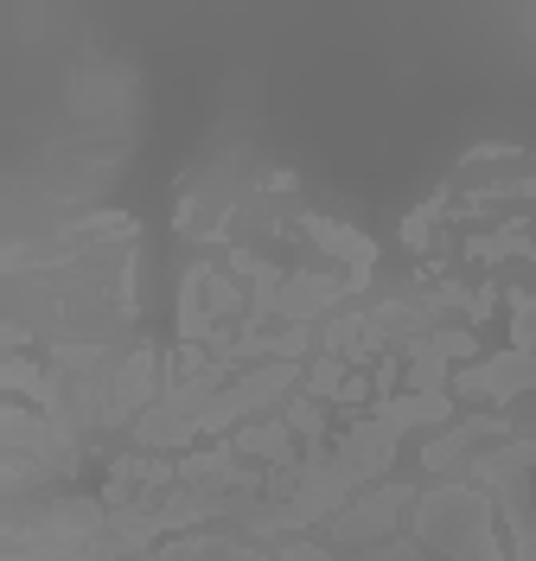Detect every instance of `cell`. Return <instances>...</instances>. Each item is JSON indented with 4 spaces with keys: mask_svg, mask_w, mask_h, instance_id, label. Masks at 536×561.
<instances>
[{
    "mask_svg": "<svg viewBox=\"0 0 536 561\" xmlns=\"http://www.w3.org/2000/svg\"><path fill=\"white\" fill-rule=\"evenodd\" d=\"M415 497L422 491L415 485H377V491H357L352 504L332 517V524L320 529V542L332 549V556H370L377 542H390L396 524L415 511Z\"/></svg>",
    "mask_w": 536,
    "mask_h": 561,
    "instance_id": "cell-1",
    "label": "cell"
},
{
    "mask_svg": "<svg viewBox=\"0 0 536 561\" xmlns=\"http://www.w3.org/2000/svg\"><path fill=\"white\" fill-rule=\"evenodd\" d=\"M345 307H352V287H345L339 268H287V280L275 287V319L282 325H326Z\"/></svg>",
    "mask_w": 536,
    "mask_h": 561,
    "instance_id": "cell-2",
    "label": "cell"
},
{
    "mask_svg": "<svg viewBox=\"0 0 536 561\" xmlns=\"http://www.w3.org/2000/svg\"><path fill=\"white\" fill-rule=\"evenodd\" d=\"M300 237L320 249V255L339 262V275H345V287H352V300L370 287V275H377V237H364L357 224H339V217H320V210H300Z\"/></svg>",
    "mask_w": 536,
    "mask_h": 561,
    "instance_id": "cell-3",
    "label": "cell"
},
{
    "mask_svg": "<svg viewBox=\"0 0 536 561\" xmlns=\"http://www.w3.org/2000/svg\"><path fill=\"white\" fill-rule=\"evenodd\" d=\"M454 396L466 402H511V396H524L536 389V357L531 351H499V357H479V364H466L454 370Z\"/></svg>",
    "mask_w": 536,
    "mask_h": 561,
    "instance_id": "cell-4",
    "label": "cell"
},
{
    "mask_svg": "<svg viewBox=\"0 0 536 561\" xmlns=\"http://www.w3.org/2000/svg\"><path fill=\"white\" fill-rule=\"evenodd\" d=\"M479 440H511V415H466L454 427H441L429 447H422V466H429L434 479H460Z\"/></svg>",
    "mask_w": 536,
    "mask_h": 561,
    "instance_id": "cell-5",
    "label": "cell"
},
{
    "mask_svg": "<svg viewBox=\"0 0 536 561\" xmlns=\"http://www.w3.org/2000/svg\"><path fill=\"white\" fill-rule=\"evenodd\" d=\"M230 447L250 459V466H262V472H287V466H300V440H294V427H287L282 415L243 421V427L230 434Z\"/></svg>",
    "mask_w": 536,
    "mask_h": 561,
    "instance_id": "cell-6",
    "label": "cell"
},
{
    "mask_svg": "<svg viewBox=\"0 0 536 561\" xmlns=\"http://www.w3.org/2000/svg\"><path fill=\"white\" fill-rule=\"evenodd\" d=\"M370 421H384L396 434H409V427H454V396L441 389V396H377L370 402Z\"/></svg>",
    "mask_w": 536,
    "mask_h": 561,
    "instance_id": "cell-7",
    "label": "cell"
},
{
    "mask_svg": "<svg viewBox=\"0 0 536 561\" xmlns=\"http://www.w3.org/2000/svg\"><path fill=\"white\" fill-rule=\"evenodd\" d=\"M466 479L479 491L504 485V479H536V440H504V447H492V454H479L472 466H466Z\"/></svg>",
    "mask_w": 536,
    "mask_h": 561,
    "instance_id": "cell-8",
    "label": "cell"
},
{
    "mask_svg": "<svg viewBox=\"0 0 536 561\" xmlns=\"http://www.w3.org/2000/svg\"><path fill=\"white\" fill-rule=\"evenodd\" d=\"M531 217H504V224H492L486 237H466L460 255L466 262H511V255H531Z\"/></svg>",
    "mask_w": 536,
    "mask_h": 561,
    "instance_id": "cell-9",
    "label": "cell"
},
{
    "mask_svg": "<svg viewBox=\"0 0 536 561\" xmlns=\"http://www.w3.org/2000/svg\"><path fill=\"white\" fill-rule=\"evenodd\" d=\"M282 421L294 427L300 454H320V447H332V415H326V402H320V396H287Z\"/></svg>",
    "mask_w": 536,
    "mask_h": 561,
    "instance_id": "cell-10",
    "label": "cell"
},
{
    "mask_svg": "<svg viewBox=\"0 0 536 561\" xmlns=\"http://www.w3.org/2000/svg\"><path fill=\"white\" fill-rule=\"evenodd\" d=\"M345 377H352V364H345V357H332V351H320V357L307 364V383H300V396H320V402H339V389H345Z\"/></svg>",
    "mask_w": 536,
    "mask_h": 561,
    "instance_id": "cell-11",
    "label": "cell"
},
{
    "mask_svg": "<svg viewBox=\"0 0 536 561\" xmlns=\"http://www.w3.org/2000/svg\"><path fill=\"white\" fill-rule=\"evenodd\" d=\"M447 210H454V205H447V185H441L434 198H422V205L402 217V243H409V249H429L434 243V224H441Z\"/></svg>",
    "mask_w": 536,
    "mask_h": 561,
    "instance_id": "cell-12",
    "label": "cell"
},
{
    "mask_svg": "<svg viewBox=\"0 0 536 561\" xmlns=\"http://www.w3.org/2000/svg\"><path fill=\"white\" fill-rule=\"evenodd\" d=\"M511 351H531L536 357V294H511Z\"/></svg>",
    "mask_w": 536,
    "mask_h": 561,
    "instance_id": "cell-13",
    "label": "cell"
},
{
    "mask_svg": "<svg viewBox=\"0 0 536 561\" xmlns=\"http://www.w3.org/2000/svg\"><path fill=\"white\" fill-rule=\"evenodd\" d=\"M517 160H524L517 140H479V147L460 153V173H472V167H517Z\"/></svg>",
    "mask_w": 536,
    "mask_h": 561,
    "instance_id": "cell-14",
    "label": "cell"
},
{
    "mask_svg": "<svg viewBox=\"0 0 536 561\" xmlns=\"http://www.w3.org/2000/svg\"><path fill=\"white\" fill-rule=\"evenodd\" d=\"M531 230H536V217H531ZM531 262H536V237H531Z\"/></svg>",
    "mask_w": 536,
    "mask_h": 561,
    "instance_id": "cell-15",
    "label": "cell"
}]
</instances>
